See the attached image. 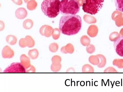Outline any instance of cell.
<instances>
[{"label": "cell", "mask_w": 123, "mask_h": 92, "mask_svg": "<svg viewBox=\"0 0 123 92\" xmlns=\"http://www.w3.org/2000/svg\"><path fill=\"white\" fill-rule=\"evenodd\" d=\"M62 60L61 57L58 55H55L51 59L52 63L51 66V69L54 72H57L61 69L62 65L61 63Z\"/></svg>", "instance_id": "obj_7"}, {"label": "cell", "mask_w": 123, "mask_h": 92, "mask_svg": "<svg viewBox=\"0 0 123 92\" xmlns=\"http://www.w3.org/2000/svg\"><path fill=\"white\" fill-rule=\"evenodd\" d=\"M20 63L25 69L29 68L31 66L29 58L25 54L22 55L20 57Z\"/></svg>", "instance_id": "obj_10"}, {"label": "cell", "mask_w": 123, "mask_h": 92, "mask_svg": "<svg viewBox=\"0 0 123 92\" xmlns=\"http://www.w3.org/2000/svg\"><path fill=\"white\" fill-rule=\"evenodd\" d=\"M6 40L7 42L10 45H14L16 43L17 39L15 36L10 35L7 36L6 38Z\"/></svg>", "instance_id": "obj_13"}, {"label": "cell", "mask_w": 123, "mask_h": 92, "mask_svg": "<svg viewBox=\"0 0 123 92\" xmlns=\"http://www.w3.org/2000/svg\"><path fill=\"white\" fill-rule=\"evenodd\" d=\"M74 49L73 47L71 48H65L62 47L61 49V51L62 53L64 54L72 53L74 51Z\"/></svg>", "instance_id": "obj_18"}, {"label": "cell", "mask_w": 123, "mask_h": 92, "mask_svg": "<svg viewBox=\"0 0 123 92\" xmlns=\"http://www.w3.org/2000/svg\"><path fill=\"white\" fill-rule=\"evenodd\" d=\"M91 46L87 47L86 48V50L87 52L90 54L93 53L95 50L94 48L92 47V46Z\"/></svg>", "instance_id": "obj_22"}, {"label": "cell", "mask_w": 123, "mask_h": 92, "mask_svg": "<svg viewBox=\"0 0 123 92\" xmlns=\"http://www.w3.org/2000/svg\"><path fill=\"white\" fill-rule=\"evenodd\" d=\"M37 6L36 3L35 2H32L28 4L27 8L30 10H34Z\"/></svg>", "instance_id": "obj_21"}, {"label": "cell", "mask_w": 123, "mask_h": 92, "mask_svg": "<svg viewBox=\"0 0 123 92\" xmlns=\"http://www.w3.org/2000/svg\"><path fill=\"white\" fill-rule=\"evenodd\" d=\"M0 31L4 29L5 27V24L3 22L1 21H0Z\"/></svg>", "instance_id": "obj_24"}, {"label": "cell", "mask_w": 123, "mask_h": 92, "mask_svg": "<svg viewBox=\"0 0 123 92\" xmlns=\"http://www.w3.org/2000/svg\"><path fill=\"white\" fill-rule=\"evenodd\" d=\"M49 50L52 52H56L58 49V46L55 43H52L49 46Z\"/></svg>", "instance_id": "obj_20"}, {"label": "cell", "mask_w": 123, "mask_h": 92, "mask_svg": "<svg viewBox=\"0 0 123 92\" xmlns=\"http://www.w3.org/2000/svg\"><path fill=\"white\" fill-rule=\"evenodd\" d=\"M114 50L119 56L123 57V36H120L114 41Z\"/></svg>", "instance_id": "obj_6"}, {"label": "cell", "mask_w": 123, "mask_h": 92, "mask_svg": "<svg viewBox=\"0 0 123 92\" xmlns=\"http://www.w3.org/2000/svg\"><path fill=\"white\" fill-rule=\"evenodd\" d=\"M82 25L81 19L79 15H63L60 18L59 27L62 33L71 35L75 34L79 32Z\"/></svg>", "instance_id": "obj_1"}, {"label": "cell", "mask_w": 123, "mask_h": 92, "mask_svg": "<svg viewBox=\"0 0 123 92\" xmlns=\"http://www.w3.org/2000/svg\"><path fill=\"white\" fill-rule=\"evenodd\" d=\"M2 57L4 58H11L13 57L14 53L10 47L6 46L2 49Z\"/></svg>", "instance_id": "obj_9"}, {"label": "cell", "mask_w": 123, "mask_h": 92, "mask_svg": "<svg viewBox=\"0 0 123 92\" xmlns=\"http://www.w3.org/2000/svg\"><path fill=\"white\" fill-rule=\"evenodd\" d=\"M104 0H86L82 6L85 12L92 15L97 13L102 8Z\"/></svg>", "instance_id": "obj_4"}, {"label": "cell", "mask_w": 123, "mask_h": 92, "mask_svg": "<svg viewBox=\"0 0 123 92\" xmlns=\"http://www.w3.org/2000/svg\"><path fill=\"white\" fill-rule=\"evenodd\" d=\"M59 9L61 14L68 15L76 14L79 12L80 8L76 0H61Z\"/></svg>", "instance_id": "obj_3"}, {"label": "cell", "mask_w": 123, "mask_h": 92, "mask_svg": "<svg viewBox=\"0 0 123 92\" xmlns=\"http://www.w3.org/2000/svg\"><path fill=\"white\" fill-rule=\"evenodd\" d=\"M82 72L83 73H93L94 72L93 68L90 65L86 64L83 66L82 69Z\"/></svg>", "instance_id": "obj_16"}, {"label": "cell", "mask_w": 123, "mask_h": 92, "mask_svg": "<svg viewBox=\"0 0 123 92\" xmlns=\"http://www.w3.org/2000/svg\"><path fill=\"white\" fill-rule=\"evenodd\" d=\"M60 0H44L41 9L45 15L50 18L56 17L60 12Z\"/></svg>", "instance_id": "obj_2"}, {"label": "cell", "mask_w": 123, "mask_h": 92, "mask_svg": "<svg viewBox=\"0 0 123 92\" xmlns=\"http://www.w3.org/2000/svg\"><path fill=\"white\" fill-rule=\"evenodd\" d=\"M16 4L18 5H20L22 4V2L21 0H12Z\"/></svg>", "instance_id": "obj_25"}, {"label": "cell", "mask_w": 123, "mask_h": 92, "mask_svg": "<svg viewBox=\"0 0 123 92\" xmlns=\"http://www.w3.org/2000/svg\"><path fill=\"white\" fill-rule=\"evenodd\" d=\"M15 16L18 19H23L25 18L27 14L26 10L24 8H20L18 9L15 11Z\"/></svg>", "instance_id": "obj_11"}, {"label": "cell", "mask_w": 123, "mask_h": 92, "mask_svg": "<svg viewBox=\"0 0 123 92\" xmlns=\"http://www.w3.org/2000/svg\"><path fill=\"white\" fill-rule=\"evenodd\" d=\"M28 55L32 59H35L38 57L39 55V52L37 49H34L30 50L29 51Z\"/></svg>", "instance_id": "obj_14"}, {"label": "cell", "mask_w": 123, "mask_h": 92, "mask_svg": "<svg viewBox=\"0 0 123 92\" xmlns=\"http://www.w3.org/2000/svg\"><path fill=\"white\" fill-rule=\"evenodd\" d=\"M51 27L47 25L42 26L40 28L39 32L42 35L46 37H49L50 36Z\"/></svg>", "instance_id": "obj_12"}, {"label": "cell", "mask_w": 123, "mask_h": 92, "mask_svg": "<svg viewBox=\"0 0 123 92\" xmlns=\"http://www.w3.org/2000/svg\"><path fill=\"white\" fill-rule=\"evenodd\" d=\"M29 69L26 70V72H35L36 71V69L35 67L31 65Z\"/></svg>", "instance_id": "obj_23"}, {"label": "cell", "mask_w": 123, "mask_h": 92, "mask_svg": "<svg viewBox=\"0 0 123 92\" xmlns=\"http://www.w3.org/2000/svg\"><path fill=\"white\" fill-rule=\"evenodd\" d=\"M4 73H25L26 70L20 63H14L6 68Z\"/></svg>", "instance_id": "obj_5"}, {"label": "cell", "mask_w": 123, "mask_h": 92, "mask_svg": "<svg viewBox=\"0 0 123 92\" xmlns=\"http://www.w3.org/2000/svg\"><path fill=\"white\" fill-rule=\"evenodd\" d=\"M89 62L91 64L94 65H97V58L95 55H91L89 57L88 59Z\"/></svg>", "instance_id": "obj_19"}, {"label": "cell", "mask_w": 123, "mask_h": 92, "mask_svg": "<svg viewBox=\"0 0 123 92\" xmlns=\"http://www.w3.org/2000/svg\"><path fill=\"white\" fill-rule=\"evenodd\" d=\"M33 24V22L32 20L30 19H27L24 21L23 26L25 29H29L32 27Z\"/></svg>", "instance_id": "obj_15"}, {"label": "cell", "mask_w": 123, "mask_h": 92, "mask_svg": "<svg viewBox=\"0 0 123 92\" xmlns=\"http://www.w3.org/2000/svg\"><path fill=\"white\" fill-rule=\"evenodd\" d=\"M75 70L74 68H70L68 69L66 71V72H75Z\"/></svg>", "instance_id": "obj_26"}, {"label": "cell", "mask_w": 123, "mask_h": 92, "mask_svg": "<svg viewBox=\"0 0 123 92\" xmlns=\"http://www.w3.org/2000/svg\"><path fill=\"white\" fill-rule=\"evenodd\" d=\"M116 10L123 12V0H115Z\"/></svg>", "instance_id": "obj_17"}, {"label": "cell", "mask_w": 123, "mask_h": 92, "mask_svg": "<svg viewBox=\"0 0 123 92\" xmlns=\"http://www.w3.org/2000/svg\"><path fill=\"white\" fill-rule=\"evenodd\" d=\"M19 44L21 47L27 46L29 48L33 47L35 44L34 40L30 35H27L24 38H22L19 41Z\"/></svg>", "instance_id": "obj_8"}]
</instances>
